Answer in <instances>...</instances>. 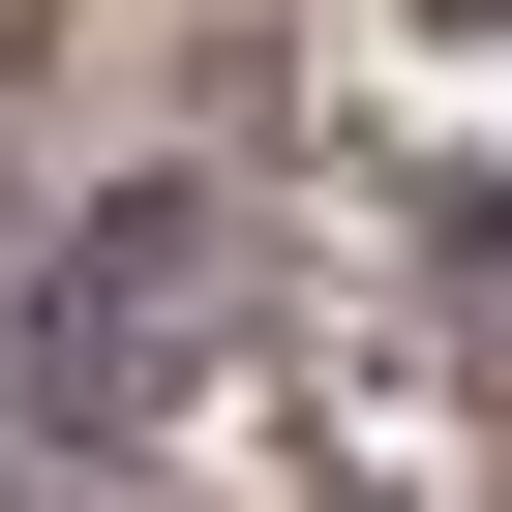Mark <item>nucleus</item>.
Returning <instances> with one entry per match:
<instances>
[{"label":"nucleus","mask_w":512,"mask_h":512,"mask_svg":"<svg viewBox=\"0 0 512 512\" xmlns=\"http://www.w3.org/2000/svg\"><path fill=\"white\" fill-rule=\"evenodd\" d=\"M181 332H211V211H91V272H31V392L61 422H121Z\"/></svg>","instance_id":"obj_1"}]
</instances>
